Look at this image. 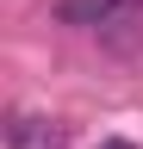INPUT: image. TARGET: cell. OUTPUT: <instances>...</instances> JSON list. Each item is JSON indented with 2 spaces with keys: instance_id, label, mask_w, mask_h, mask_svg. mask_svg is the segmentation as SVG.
<instances>
[{
  "instance_id": "cell-3",
  "label": "cell",
  "mask_w": 143,
  "mask_h": 149,
  "mask_svg": "<svg viewBox=\"0 0 143 149\" xmlns=\"http://www.w3.org/2000/svg\"><path fill=\"white\" fill-rule=\"evenodd\" d=\"M100 149H137V143H124V137H106V143H100Z\"/></svg>"
},
{
  "instance_id": "cell-4",
  "label": "cell",
  "mask_w": 143,
  "mask_h": 149,
  "mask_svg": "<svg viewBox=\"0 0 143 149\" xmlns=\"http://www.w3.org/2000/svg\"><path fill=\"white\" fill-rule=\"evenodd\" d=\"M124 6H131V0H124Z\"/></svg>"
},
{
  "instance_id": "cell-1",
  "label": "cell",
  "mask_w": 143,
  "mask_h": 149,
  "mask_svg": "<svg viewBox=\"0 0 143 149\" xmlns=\"http://www.w3.org/2000/svg\"><path fill=\"white\" fill-rule=\"evenodd\" d=\"M6 149H68V124L44 118V112H19L6 124Z\"/></svg>"
},
{
  "instance_id": "cell-2",
  "label": "cell",
  "mask_w": 143,
  "mask_h": 149,
  "mask_svg": "<svg viewBox=\"0 0 143 149\" xmlns=\"http://www.w3.org/2000/svg\"><path fill=\"white\" fill-rule=\"evenodd\" d=\"M124 13V0H62L56 19L62 25H106V19H118Z\"/></svg>"
}]
</instances>
